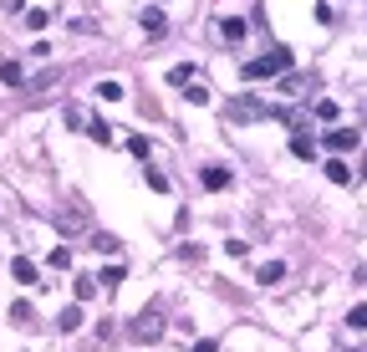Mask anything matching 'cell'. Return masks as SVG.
<instances>
[{
    "instance_id": "6da1fadb",
    "label": "cell",
    "mask_w": 367,
    "mask_h": 352,
    "mask_svg": "<svg viewBox=\"0 0 367 352\" xmlns=\"http://www.w3.org/2000/svg\"><path fill=\"white\" fill-rule=\"evenodd\" d=\"M225 118L230 123H266V118H280V107H270L261 97H230L225 102Z\"/></svg>"
},
{
    "instance_id": "7a4b0ae2",
    "label": "cell",
    "mask_w": 367,
    "mask_h": 352,
    "mask_svg": "<svg viewBox=\"0 0 367 352\" xmlns=\"http://www.w3.org/2000/svg\"><path fill=\"white\" fill-rule=\"evenodd\" d=\"M56 230L61 235H82V230H92V210H87V200H82V194H67V210L56 214Z\"/></svg>"
},
{
    "instance_id": "3957f363",
    "label": "cell",
    "mask_w": 367,
    "mask_h": 352,
    "mask_svg": "<svg viewBox=\"0 0 367 352\" xmlns=\"http://www.w3.org/2000/svg\"><path fill=\"white\" fill-rule=\"evenodd\" d=\"M280 72H291V47H275V51H266L261 61H245V77H250V82H270V77H280Z\"/></svg>"
},
{
    "instance_id": "277c9868",
    "label": "cell",
    "mask_w": 367,
    "mask_h": 352,
    "mask_svg": "<svg viewBox=\"0 0 367 352\" xmlns=\"http://www.w3.org/2000/svg\"><path fill=\"white\" fill-rule=\"evenodd\" d=\"M127 332H133V342H158V337H163V317L154 312V306H143V312L133 317V327H127Z\"/></svg>"
},
{
    "instance_id": "5b68a950",
    "label": "cell",
    "mask_w": 367,
    "mask_h": 352,
    "mask_svg": "<svg viewBox=\"0 0 367 352\" xmlns=\"http://www.w3.org/2000/svg\"><path fill=\"white\" fill-rule=\"evenodd\" d=\"M327 148H332V153H352V148H357V128H337V123H332V128H327Z\"/></svg>"
},
{
    "instance_id": "8992f818",
    "label": "cell",
    "mask_w": 367,
    "mask_h": 352,
    "mask_svg": "<svg viewBox=\"0 0 367 352\" xmlns=\"http://www.w3.org/2000/svg\"><path fill=\"white\" fill-rule=\"evenodd\" d=\"M138 26L148 31V41H163V31H168V16H163V11H143V16H138Z\"/></svg>"
},
{
    "instance_id": "52a82bcc",
    "label": "cell",
    "mask_w": 367,
    "mask_h": 352,
    "mask_svg": "<svg viewBox=\"0 0 367 352\" xmlns=\"http://www.w3.org/2000/svg\"><path fill=\"white\" fill-rule=\"evenodd\" d=\"M214 31H220V41H225V47H235V41H245V20H240V16H225Z\"/></svg>"
},
{
    "instance_id": "ba28073f",
    "label": "cell",
    "mask_w": 367,
    "mask_h": 352,
    "mask_svg": "<svg viewBox=\"0 0 367 352\" xmlns=\"http://www.w3.org/2000/svg\"><path fill=\"white\" fill-rule=\"evenodd\" d=\"M291 153H296V159H311V153H316V143H311L306 128H296V133H291Z\"/></svg>"
},
{
    "instance_id": "9c48e42d",
    "label": "cell",
    "mask_w": 367,
    "mask_h": 352,
    "mask_svg": "<svg viewBox=\"0 0 367 352\" xmlns=\"http://www.w3.org/2000/svg\"><path fill=\"white\" fill-rule=\"evenodd\" d=\"M327 179H332V184H352V164H347V159H332V164H327Z\"/></svg>"
},
{
    "instance_id": "30bf717a",
    "label": "cell",
    "mask_w": 367,
    "mask_h": 352,
    "mask_svg": "<svg viewBox=\"0 0 367 352\" xmlns=\"http://www.w3.org/2000/svg\"><path fill=\"white\" fill-rule=\"evenodd\" d=\"M92 250H102V255H118V250H123V240H118V235H107V230H97V235H92Z\"/></svg>"
},
{
    "instance_id": "8fae6325",
    "label": "cell",
    "mask_w": 367,
    "mask_h": 352,
    "mask_svg": "<svg viewBox=\"0 0 367 352\" xmlns=\"http://www.w3.org/2000/svg\"><path fill=\"white\" fill-rule=\"evenodd\" d=\"M11 276L31 286V281H36V260H26V255H15V260H11Z\"/></svg>"
},
{
    "instance_id": "7c38bea8",
    "label": "cell",
    "mask_w": 367,
    "mask_h": 352,
    "mask_svg": "<svg viewBox=\"0 0 367 352\" xmlns=\"http://www.w3.org/2000/svg\"><path fill=\"white\" fill-rule=\"evenodd\" d=\"M56 327H61V332H77V327H82V301H77V306H67V312L56 317Z\"/></svg>"
},
{
    "instance_id": "4fadbf2b",
    "label": "cell",
    "mask_w": 367,
    "mask_h": 352,
    "mask_svg": "<svg viewBox=\"0 0 367 352\" xmlns=\"http://www.w3.org/2000/svg\"><path fill=\"white\" fill-rule=\"evenodd\" d=\"M0 82H6V87H26V72H20V61H6V67H0Z\"/></svg>"
},
{
    "instance_id": "5bb4252c",
    "label": "cell",
    "mask_w": 367,
    "mask_h": 352,
    "mask_svg": "<svg viewBox=\"0 0 367 352\" xmlns=\"http://www.w3.org/2000/svg\"><path fill=\"white\" fill-rule=\"evenodd\" d=\"M194 77H199V67H189V61H179V67L168 72V82H174V87H189Z\"/></svg>"
},
{
    "instance_id": "9a60e30c",
    "label": "cell",
    "mask_w": 367,
    "mask_h": 352,
    "mask_svg": "<svg viewBox=\"0 0 367 352\" xmlns=\"http://www.w3.org/2000/svg\"><path fill=\"white\" fill-rule=\"evenodd\" d=\"M199 179H204V189H225V184H230V174L214 164V169H204V174H199Z\"/></svg>"
},
{
    "instance_id": "2e32d148",
    "label": "cell",
    "mask_w": 367,
    "mask_h": 352,
    "mask_svg": "<svg viewBox=\"0 0 367 352\" xmlns=\"http://www.w3.org/2000/svg\"><path fill=\"white\" fill-rule=\"evenodd\" d=\"M97 286H102L97 276H77V301H92V296H97Z\"/></svg>"
},
{
    "instance_id": "e0dca14e",
    "label": "cell",
    "mask_w": 367,
    "mask_h": 352,
    "mask_svg": "<svg viewBox=\"0 0 367 352\" xmlns=\"http://www.w3.org/2000/svg\"><path fill=\"white\" fill-rule=\"evenodd\" d=\"M11 322H15V327H31V322H36V312H31L26 301H15V306H11Z\"/></svg>"
},
{
    "instance_id": "ac0fdd59",
    "label": "cell",
    "mask_w": 367,
    "mask_h": 352,
    "mask_svg": "<svg viewBox=\"0 0 367 352\" xmlns=\"http://www.w3.org/2000/svg\"><path fill=\"white\" fill-rule=\"evenodd\" d=\"M123 276H127V271H123V266H107V271H102V276H97V281H102V286H107V291H118V286H123Z\"/></svg>"
},
{
    "instance_id": "d6986e66",
    "label": "cell",
    "mask_w": 367,
    "mask_h": 352,
    "mask_svg": "<svg viewBox=\"0 0 367 352\" xmlns=\"http://www.w3.org/2000/svg\"><path fill=\"white\" fill-rule=\"evenodd\" d=\"M280 276H286V266H280V260H266V266H261V276H255V281H266V286H270V281H280Z\"/></svg>"
},
{
    "instance_id": "ffe728a7",
    "label": "cell",
    "mask_w": 367,
    "mask_h": 352,
    "mask_svg": "<svg viewBox=\"0 0 367 352\" xmlns=\"http://www.w3.org/2000/svg\"><path fill=\"white\" fill-rule=\"evenodd\" d=\"M184 92H189V102H194V107H204V102H209V87H204V82H189Z\"/></svg>"
},
{
    "instance_id": "44dd1931",
    "label": "cell",
    "mask_w": 367,
    "mask_h": 352,
    "mask_svg": "<svg viewBox=\"0 0 367 352\" xmlns=\"http://www.w3.org/2000/svg\"><path fill=\"white\" fill-rule=\"evenodd\" d=\"M97 97H102V102H123V82H102Z\"/></svg>"
},
{
    "instance_id": "7402d4cb",
    "label": "cell",
    "mask_w": 367,
    "mask_h": 352,
    "mask_svg": "<svg viewBox=\"0 0 367 352\" xmlns=\"http://www.w3.org/2000/svg\"><path fill=\"white\" fill-rule=\"evenodd\" d=\"M347 327H352V332H367V306H352V312H347Z\"/></svg>"
},
{
    "instance_id": "603a6c76",
    "label": "cell",
    "mask_w": 367,
    "mask_h": 352,
    "mask_svg": "<svg viewBox=\"0 0 367 352\" xmlns=\"http://www.w3.org/2000/svg\"><path fill=\"white\" fill-rule=\"evenodd\" d=\"M67 266H72V250L56 245V250H51V271H67Z\"/></svg>"
},
{
    "instance_id": "cb8c5ba5",
    "label": "cell",
    "mask_w": 367,
    "mask_h": 352,
    "mask_svg": "<svg viewBox=\"0 0 367 352\" xmlns=\"http://www.w3.org/2000/svg\"><path fill=\"white\" fill-rule=\"evenodd\" d=\"M316 118H321V123H337V102L321 97V102H316Z\"/></svg>"
},
{
    "instance_id": "d4e9b609",
    "label": "cell",
    "mask_w": 367,
    "mask_h": 352,
    "mask_svg": "<svg viewBox=\"0 0 367 352\" xmlns=\"http://www.w3.org/2000/svg\"><path fill=\"white\" fill-rule=\"evenodd\" d=\"M87 133H92L97 143H113V128H107V123H87Z\"/></svg>"
},
{
    "instance_id": "484cf974",
    "label": "cell",
    "mask_w": 367,
    "mask_h": 352,
    "mask_svg": "<svg viewBox=\"0 0 367 352\" xmlns=\"http://www.w3.org/2000/svg\"><path fill=\"white\" fill-rule=\"evenodd\" d=\"M127 148H133V159H143V164H148V138H138V133H133V138H127Z\"/></svg>"
},
{
    "instance_id": "4316f807",
    "label": "cell",
    "mask_w": 367,
    "mask_h": 352,
    "mask_svg": "<svg viewBox=\"0 0 367 352\" xmlns=\"http://www.w3.org/2000/svg\"><path fill=\"white\" fill-rule=\"evenodd\" d=\"M143 174H148V184H154V189H168V179H163V174H158L154 164H143Z\"/></svg>"
},
{
    "instance_id": "83f0119b",
    "label": "cell",
    "mask_w": 367,
    "mask_h": 352,
    "mask_svg": "<svg viewBox=\"0 0 367 352\" xmlns=\"http://www.w3.org/2000/svg\"><path fill=\"white\" fill-rule=\"evenodd\" d=\"M194 352H220V342H209V337H199V342H194Z\"/></svg>"
},
{
    "instance_id": "f1b7e54d",
    "label": "cell",
    "mask_w": 367,
    "mask_h": 352,
    "mask_svg": "<svg viewBox=\"0 0 367 352\" xmlns=\"http://www.w3.org/2000/svg\"><path fill=\"white\" fill-rule=\"evenodd\" d=\"M362 179H367V164H362Z\"/></svg>"
}]
</instances>
